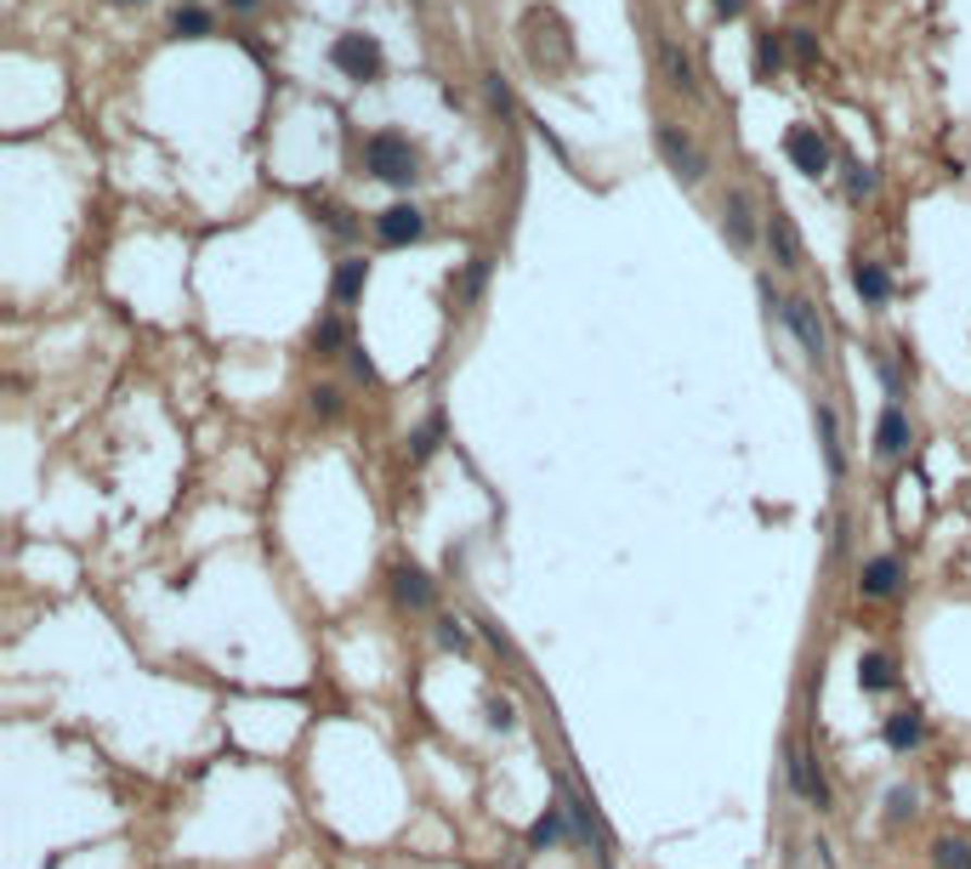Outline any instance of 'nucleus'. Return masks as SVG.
Masks as SVG:
<instances>
[{"label": "nucleus", "mask_w": 971, "mask_h": 869, "mask_svg": "<svg viewBox=\"0 0 971 869\" xmlns=\"http://www.w3.org/2000/svg\"><path fill=\"white\" fill-rule=\"evenodd\" d=\"M330 63L346 74V80H376L387 58H381V40H376V35L346 29V35H336V46H330Z\"/></svg>", "instance_id": "5"}, {"label": "nucleus", "mask_w": 971, "mask_h": 869, "mask_svg": "<svg viewBox=\"0 0 971 869\" xmlns=\"http://www.w3.org/2000/svg\"><path fill=\"white\" fill-rule=\"evenodd\" d=\"M898 580H904V563L892 557V552H881V557H869V563L858 568V597H863V603H886L892 591H898Z\"/></svg>", "instance_id": "13"}, {"label": "nucleus", "mask_w": 971, "mask_h": 869, "mask_svg": "<svg viewBox=\"0 0 971 869\" xmlns=\"http://www.w3.org/2000/svg\"><path fill=\"white\" fill-rule=\"evenodd\" d=\"M812 427H818V450H824V466H830V483L846 478V450H841V427H835V410L818 404L812 410Z\"/></svg>", "instance_id": "16"}, {"label": "nucleus", "mask_w": 971, "mask_h": 869, "mask_svg": "<svg viewBox=\"0 0 971 869\" xmlns=\"http://www.w3.org/2000/svg\"><path fill=\"white\" fill-rule=\"evenodd\" d=\"M767 222H756V200L744 188H728L721 193V234L733 239V251H751V244L761 239Z\"/></svg>", "instance_id": "7"}, {"label": "nucleus", "mask_w": 971, "mask_h": 869, "mask_svg": "<svg viewBox=\"0 0 971 869\" xmlns=\"http://www.w3.org/2000/svg\"><path fill=\"white\" fill-rule=\"evenodd\" d=\"M784 40H790L795 63H818V40H812V29H784Z\"/></svg>", "instance_id": "31"}, {"label": "nucleus", "mask_w": 971, "mask_h": 869, "mask_svg": "<svg viewBox=\"0 0 971 869\" xmlns=\"http://www.w3.org/2000/svg\"><path fill=\"white\" fill-rule=\"evenodd\" d=\"M875 193V171L869 165H846V200H869Z\"/></svg>", "instance_id": "30"}, {"label": "nucleus", "mask_w": 971, "mask_h": 869, "mask_svg": "<svg viewBox=\"0 0 971 869\" xmlns=\"http://www.w3.org/2000/svg\"><path fill=\"white\" fill-rule=\"evenodd\" d=\"M784 325H790V336H795V341H802V353H807L812 364H824V358H830L824 318H818V307L807 302V295H790V302H784Z\"/></svg>", "instance_id": "8"}, {"label": "nucleus", "mask_w": 971, "mask_h": 869, "mask_svg": "<svg viewBox=\"0 0 971 869\" xmlns=\"http://www.w3.org/2000/svg\"><path fill=\"white\" fill-rule=\"evenodd\" d=\"M438 432H443V420H438V415H432V420H420V427L409 432V461H415V466H420V461H432Z\"/></svg>", "instance_id": "26"}, {"label": "nucleus", "mask_w": 971, "mask_h": 869, "mask_svg": "<svg viewBox=\"0 0 971 869\" xmlns=\"http://www.w3.org/2000/svg\"><path fill=\"white\" fill-rule=\"evenodd\" d=\"M188 7H193V0H188Z\"/></svg>", "instance_id": "39"}, {"label": "nucleus", "mask_w": 971, "mask_h": 869, "mask_svg": "<svg viewBox=\"0 0 971 869\" xmlns=\"http://www.w3.org/2000/svg\"><path fill=\"white\" fill-rule=\"evenodd\" d=\"M392 597H398V608L427 614L438 591H432V580H427V568H415V563H392Z\"/></svg>", "instance_id": "14"}, {"label": "nucleus", "mask_w": 971, "mask_h": 869, "mask_svg": "<svg viewBox=\"0 0 971 869\" xmlns=\"http://www.w3.org/2000/svg\"><path fill=\"white\" fill-rule=\"evenodd\" d=\"M483 722H489L494 733H512V728H517V710H512V700H501V693H489V700H483Z\"/></svg>", "instance_id": "28"}, {"label": "nucleus", "mask_w": 971, "mask_h": 869, "mask_svg": "<svg viewBox=\"0 0 971 869\" xmlns=\"http://www.w3.org/2000/svg\"><path fill=\"white\" fill-rule=\"evenodd\" d=\"M364 285H369V262H364V256H346V262L336 267V279H330V290H336V302H341V307H346V302H358Z\"/></svg>", "instance_id": "19"}, {"label": "nucleus", "mask_w": 971, "mask_h": 869, "mask_svg": "<svg viewBox=\"0 0 971 869\" xmlns=\"http://www.w3.org/2000/svg\"><path fill=\"white\" fill-rule=\"evenodd\" d=\"M376 239L387 244V251H398V244H420L427 239V211L420 205H387L376 216Z\"/></svg>", "instance_id": "10"}, {"label": "nucleus", "mask_w": 971, "mask_h": 869, "mask_svg": "<svg viewBox=\"0 0 971 869\" xmlns=\"http://www.w3.org/2000/svg\"><path fill=\"white\" fill-rule=\"evenodd\" d=\"M313 222H324L336 239H358V222H353V211L346 205H330V200H313Z\"/></svg>", "instance_id": "25"}, {"label": "nucleus", "mask_w": 971, "mask_h": 869, "mask_svg": "<svg viewBox=\"0 0 971 869\" xmlns=\"http://www.w3.org/2000/svg\"><path fill=\"white\" fill-rule=\"evenodd\" d=\"M853 290L863 295L869 307H881L886 295H892V273H886L881 262H863V256H858V262H853Z\"/></svg>", "instance_id": "18"}, {"label": "nucleus", "mask_w": 971, "mask_h": 869, "mask_svg": "<svg viewBox=\"0 0 971 869\" xmlns=\"http://www.w3.org/2000/svg\"><path fill=\"white\" fill-rule=\"evenodd\" d=\"M438 642H443V648H455V654L466 648V626H461L455 614H443V619H438Z\"/></svg>", "instance_id": "32"}, {"label": "nucleus", "mask_w": 971, "mask_h": 869, "mask_svg": "<svg viewBox=\"0 0 971 869\" xmlns=\"http://www.w3.org/2000/svg\"><path fill=\"white\" fill-rule=\"evenodd\" d=\"M563 824H568V807H563V802H557V807H545L534 824H529V847H534V853L557 847V841H563Z\"/></svg>", "instance_id": "20"}, {"label": "nucleus", "mask_w": 971, "mask_h": 869, "mask_svg": "<svg viewBox=\"0 0 971 869\" xmlns=\"http://www.w3.org/2000/svg\"><path fill=\"white\" fill-rule=\"evenodd\" d=\"M915 813H920V796L909 784H892L886 790V824H904V818H915Z\"/></svg>", "instance_id": "27"}, {"label": "nucleus", "mask_w": 971, "mask_h": 869, "mask_svg": "<svg viewBox=\"0 0 971 869\" xmlns=\"http://www.w3.org/2000/svg\"><path fill=\"white\" fill-rule=\"evenodd\" d=\"M784 773H790V790L802 796L807 807H818V813H835V790H830V779H824V767H818L802 744H784Z\"/></svg>", "instance_id": "4"}, {"label": "nucleus", "mask_w": 971, "mask_h": 869, "mask_svg": "<svg viewBox=\"0 0 971 869\" xmlns=\"http://www.w3.org/2000/svg\"><path fill=\"white\" fill-rule=\"evenodd\" d=\"M881 739H886V751H892V756H915L920 744H926V716H920L915 705L892 710L886 722H881Z\"/></svg>", "instance_id": "12"}, {"label": "nucleus", "mask_w": 971, "mask_h": 869, "mask_svg": "<svg viewBox=\"0 0 971 869\" xmlns=\"http://www.w3.org/2000/svg\"><path fill=\"white\" fill-rule=\"evenodd\" d=\"M784 160L802 171V177H830V142H824V131L818 126H790L784 131Z\"/></svg>", "instance_id": "6"}, {"label": "nucleus", "mask_w": 971, "mask_h": 869, "mask_svg": "<svg viewBox=\"0 0 971 869\" xmlns=\"http://www.w3.org/2000/svg\"><path fill=\"white\" fill-rule=\"evenodd\" d=\"M784 46H790V40H784V35H773V29L756 35V74H761V80H773V74L784 68Z\"/></svg>", "instance_id": "24"}, {"label": "nucleus", "mask_w": 971, "mask_h": 869, "mask_svg": "<svg viewBox=\"0 0 971 869\" xmlns=\"http://www.w3.org/2000/svg\"><path fill=\"white\" fill-rule=\"evenodd\" d=\"M909 443H915L909 415H904L898 404H886L881 420H875V455H881V461H904V455H909Z\"/></svg>", "instance_id": "15"}, {"label": "nucleus", "mask_w": 971, "mask_h": 869, "mask_svg": "<svg viewBox=\"0 0 971 869\" xmlns=\"http://www.w3.org/2000/svg\"><path fill=\"white\" fill-rule=\"evenodd\" d=\"M761 239H767V251H773V262H779L784 273L807 267V256H802V234H795V222H790L779 205L767 211V228H761Z\"/></svg>", "instance_id": "11"}, {"label": "nucleus", "mask_w": 971, "mask_h": 869, "mask_svg": "<svg viewBox=\"0 0 971 869\" xmlns=\"http://www.w3.org/2000/svg\"><path fill=\"white\" fill-rule=\"evenodd\" d=\"M211 29H216V17L205 7H177V12H171V35H177V40H205Z\"/></svg>", "instance_id": "21"}, {"label": "nucleus", "mask_w": 971, "mask_h": 869, "mask_svg": "<svg viewBox=\"0 0 971 869\" xmlns=\"http://www.w3.org/2000/svg\"><path fill=\"white\" fill-rule=\"evenodd\" d=\"M307 410H313L318 420H336V415H341V387H313V392H307Z\"/></svg>", "instance_id": "29"}, {"label": "nucleus", "mask_w": 971, "mask_h": 869, "mask_svg": "<svg viewBox=\"0 0 971 869\" xmlns=\"http://www.w3.org/2000/svg\"><path fill=\"white\" fill-rule=\"evenodd\" d=\"M119 7H142V0H119Z\"/></svg>", "instance_id": "38"}, {"label": "nucleus", "mask_w": 971, "mask_h": 869, "mask_svg": "<svg viewBox=\"0 0 971 869\" xmlns=\"http://www.w3.org/2000/svg\"><path fill=\"white\" fill-rule=\"evenodd\" d=\"M483 86H489V103L501 109V114H512V86H506V74H483Z\"/></svg>", "instance_id": "33"}, {"label": "nucleus", "mask_w": 971, "mask_h": 869, "mask_svg": "<svg viewBox=\"0 0 971 869\" xmlns=\"http://www.w3.org/2000/svg\"><path fill=\"white\" fill-rule=\"evenodd\" d=\"M858 688L863 693H892V688H898V659L881 654V648H869L858 659Z\"/></svg>", "instance_id": "17"}, {"label": "nucleus", "mask_w": 971, "mask_h": 869, "mask_svg": "<svg viewBox=\"0 0 971 869\" xmlns=\"http://www.w3.org/2000/svg\"><path fill=\"white\" fill-rule=\"evenodd\" d=\"M346 369H353V381H376V364H369L364 347H346Z\"/></svg>", "instance_id": "34"}, {"label": "nucleus", "mask_w": 971, "mask_h": 869, "mask_svg": "<svg viewBox=\"0 0 971 869\" xmlns=\"http://www.w3.org/2000/svg\"><path fill=\"white\" fill-rule=\"evenodd\" d=\"M228 7H234V12H244V17H251V12L262 7V0H228Z\"/></svg>", "instance_id": "37"}, {"label": "nucleus", "mask_w": 971, "mask_h": 869, "mask_svg": "<svg viewBox=\"0 0 971 869\" xmlns=\"http://www.w3.org/2000/svg\"><path fill=\"white\" fill-rule=\"evenodd\" d=\"M932 864L937 869H971V841L966 835H937L932 841Z\"/></svg>", "instance_id": "23"}, {"label": "nucleus", "mask_w": 971, "mask_h": 869, "mask_svg": "<svg viewBox=\"0 0 971 869\" xmlns=\"http://www.w3.org/2000/svg\"><path fill=\"white\" fill-rule=\"evenodd\" d=\"M654 148H659V160L677 171V182H688V188H699L705 177H710V160H705V148L693 142L682 126H670V119H659L654 126Z\"/></svg>", "instance_id": "3"}, {"label": "nucleus", "mask_w": 971, "mask_h": 869, "mask_svg": "<svg viewBox=\"0 0 971 869\" xmlns=\"http://www.w3.org/2000/svg\"><path fill=\"white\" fill-rule=\"evenodd\" d=\"M364 165H369V177L376 182H392V188H409L420 177V160H415V148L409 137H398V131H376L364 142Z\"/></svg>", "instance_id": "2"}, {"label": "nucleus", "mask_w": 971, "mask_h": 869, "mask_svg": "<svg viewBox=\"0 0 971 869\" xmlns=\"http://www.w3.org/2000/svg\"><path fill=\"white\" fill-rule=\"evenodd\" d=\"M522 52H529V63L540 74H557L575 63V40H568V23L552 12V7H534L529 17H522Z\"/></svg>", "instance_id": "1"}, {"label": "nucleus", "mask_w": 971, "mask_h": 869, "mask_svg": "<svg viewBox=\"0 0 971 869\" xmlns=\"http://www.w3.org/2000/svg\"><path fill=\"white\" fill-rule=\"evenodd\" d=\"M654 63H659V80H665L670 91L688 97V103H699V91H705V86H699V68H693V58L682 52L677 40H659V46H654Z\"/></svg>", "instance_id": "9"}, {"label": "nucleus", "mask_w": 971, "mask_h": 869, "mask_svg": "<svg viewBox=\"0 0 971 869\" xmlns=\"http://www.w3.org/2000/svg\"><path fill=\"white\" fill-rule=\"evenodd\" d=\"M483 279H489V256H478V262L466 267V279H461V295H478V290H483Z\"/></svg>", "instance_id": "35"}, {"label": "nucleus", "mask_w": 971, "mask_h": 869, "mask_svg": "<svg viewBox=\"0 0 971 869\" xmlns=\"http://www.w3.org/2000/svg\"><path fill=\"white\" fill-rule=\"evenodd\" d=\"M307 341H313V353H318V358L346 353V330H341V318H336V313H324L318 325H313V336H307Z\"/></svg>", "instance_id": "22"}, {"label": "nucleus", "mask_w": 971, "mask_h": 869, "mask_svg": "<svg viewBox=\"0 0 971 869\" xmlns=\"http://www.w3.org/2000/svg\"><path fill=\"white\" fill-rule=\"evenodd\" d=\"M710 7H716V17H739L744 0H710Z\"/></svg>", "instance_id": "36"}]
</instances>
